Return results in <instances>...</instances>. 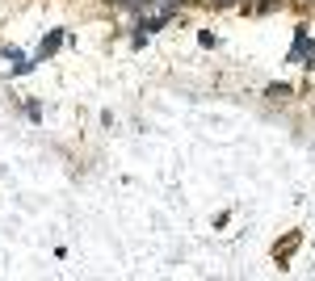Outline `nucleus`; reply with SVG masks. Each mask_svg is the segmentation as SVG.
<instances>
[{
  "label": "nucleus",
  "instance_id": "f03ea898",
  "mask_svg": "<svg viewBox=\"0 0 315 281\" xmlns=\"http://www.w3.org/2000/svg\"><path fill=\"white\" fill-rule=\"evenodd\" d=\"M269 97L282 101V97H290V88H286V84H269Z\"/></svg>",
  "mask_w": 315,
  "mask_h": 281
},
{
  "label": "nucleus",
  "instance_id": "f257e3e1",
  "mask_svg": "<svg viewBox=\"0 0 315 281\" xmlns=\"http://www.w3.org/2000/svg\"><path fill=\"white\" fill-rule=\"evenodd\" d=\"M59 42H63V34H59V30H55V34H51V38H46V42H42V59H46V55H51V51H55V46H59Z\"/></svg>",
  "mask_w": 315,
  "mask_h": 281
}]
</instances>
